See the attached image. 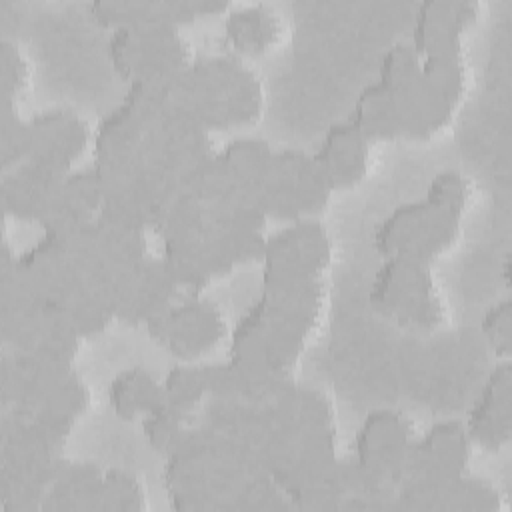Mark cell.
Listing matches in <instances>:
<instances>
[{
	"mask_svg": "<svg viewBox=\"0 0 512 512\" xmlns=\"http://www.w3.org/2000/svg\"><path fill=\"white\" fill-rule=\"evenodd\" d=\"M368 140L350 118L332 122L310 154L322 180L334 190L360 182L368 170Z\"/></svg>",
	"mask_w": 512,
	"mask_h": 512,
	"instance_id": "22",
	"label": "cell"
},
{
	"mask_svg": "<svg viewBox=\"0 0 512 512\" xmlns=\"http://www.w3.org/2000/svg\"><path fill=\"white\" fill-rule=\"evenodd\" d=\"M12 268L20 284L36 300L48 304L56 302L64 288L82 274L62 242L50 232H42V236L22 252H14Z\"/></svg>",
	"mask_w": 512,
	"mask_h": 512,
	"instance_id": "21",
	"label": "cell"
},
{
	"mask_svg": "<svg viewBox=\"0 0 512 512\" xmlns=\"http://www.w3.org/2000/svg\"><path fill=\"white\" fill-rule=\"evenodd\" d=\"M368 304L404 328H434L442 306L428 262L412 256H384L368 288Z\"/></svg>",
	"mask_w": 512,
	"mask_h": 512,
	"instance_id": "6",
	"label": "cell"
},
{
	"mask_svg": "<svg viewBox=\"0 0 512 512\" xmlns=\"http://www.w3.org/2000/svg\"><path fill=\"white\" fill-rule=\"evenodd\" d=\"M66 438L30 414L2 410L0 508L4 512L40 510L46 488L64 464Z\"/></svg>",
	"mask_w": 512,
	"mask_h": 512,
	"instance_id": "4",
	"label": "cell"
},
{
	"mask_svg": "<svg viewBox=\"0 0 512 512\" xmlns=\"http://www.w3.org/2000/svg\"><path fill=\"white\" fill-rule=\"evenodd\" d=\"M106 54L114 72L128 84L174 78L192 58L172 26H126L110 30Z\"/></svg>",
	"mask_w": 512,
	"mask_h": 512,
	"instance_id": "8",
	"label": "cell"
},
{
	"mask_svg": "<svg viewBox=\"0 0 512 512\" xmlns=\"http://www.w3.org/2000/svg\"><path fill=\"white\" fill-rule=\"evenodd\" d=\"M28 156L48 172L66 174L88 144L86 122L68 108H48L26 118Z\"/></svg>",
	"mask_w": 512,
	"mask_h": 512,
	"instance_id": "16",
	"label": "cell"
},
{
	"mask_svg": "<svg viewBox=\"0 0 512 512\" xmlns=\"http://www.w3.org/2000/svg\"><path fill=\"white\" fill-rule=\"evenodd\" d=\"M330 198L310 154L296 148L274 150L268 172L256 196L266 218L296 220L320 212Z\"/></svg>",
	"mask_w": 512,
	"mask_h": 512,
	"instance_id": "10",
	"label": "cell"
},
{
	"mask_svg": "<svg viewBox=\"0 0 512 512\" xmlns=\"http://www.w3.org/2000/svg\"><path fill=\"white\" fill-rule=\"evenodd\" d=\"M480 334L488 348L506 360L512 350V300L500 298L492 302L480 316Z\"/></svg>",
	"mask_w": 512,
	"mask_h": 512,
	"instance_id": "40",
	"label": "cell"
},
{
	"mask_svg": "<svg viewBox=\"0 0 512 512\" xmlns=\"http://www.w3.org/2000/svg\"><path fill=\"white\" fill-rule=\"evenodd\" d=\"M148 336L168 354L190 360L216 346L224 332V316L220 308L192 294L186 300L168 304L146 324Z\"/></svg>",
	"mask_w": 512,
	"mask_h": 512,
	"instance_id": "12",
	"label": "cell"
},
{
	"mask_svg": "<svg viewBox=\"0 0 512 512\" xmlns=\"http://www.w3.org/2000/svg\"><path fill=\"white\" fill-rule=\"evenodd\" d=\"M164 404L182 412L194 414L196 406L208 398L202 364H176L162 378Z\"/></svg>",
	"mask_w": 512,
	"mask_h": 512,
	"instance_id": "36",
	"label": "cell"
},
{
	"mask_svg": "<svg viewBox=\"0 0 512 512\" xmlns=\"http://www.w3.org/2000/svg\"><path fill=\"white\" fill-rule=\"evenodd\" d=\"M472 442L458 420H440L412 438L402 478H444L466 472Z\"/></svg>",
	"mask_w": 512,
	"mask_h": 512,
	"instance_id": "19",
	"label": "cell"
},
{
	"mask_svg": "<svg viewBox=\"0 0 512 512\" xmlns=\"http://www.w3.org/2000/svg\"><path fill=\"white\" fill-rule=\"evenodd\" d=\"M464 430L472 444L484 450H500L512 432V364L500 360L482 380L464 418Z\"/></svg>",
	"mask_w": 512,
	"mask_h": 512,
	"instance_id": "17",
	"label": "cell"
},
{
	"mask_svg": "<svg viewBox=\"0 0 512 512\" xmlns=\"http://www.w3.org/2000/svg\"><path fill=\"white\" fill-rule=\"evenodd\" d=\"M144 504V488L134 474L122 468L102 472L96 512H138Z\"/></svg>",
	"mask_w": 512,
	"mask_h": 512,
	"instance_id": "37",
	"label": "cell"
},
{
	"mask_svg": "<svg viewBox=\"0 0 512 512\" xmlns=\"http://www.w3.org/2000/svg\"><path fill=\"white\" fill-rule=\"evenodd\" d=\"M102 468L92 462L64 460L54 480L46 488L42 512H96Z\"/></svg>",
	"mask_w": 512,
	"mask_h": 512,
	"instance_id": "28",
	"label": "cell"
},
{
	"mask_svg": "<svg viewBox=\"0 0 512 512\" xmlns=\"http://www.w3.org/2000/svg\"><path fill=\"white\" fill-rule=\"evenodd\" d=\"M466 182L442 170L416 200L394 206L374 228L372 244L382 256H412L430 262L452 244L466 208Z\"/></svg>",
	"mask_w": 512,
	"mask_h": 512,
	"instance_id": "1",
	"label": "cell"
},
{
	"mask_svg": "<svg viewBox=\"0 0 512 512\" xmlns=\"http://www.w3.org/2000/svg\"><path fill=\"white\" fill-rule=\"evenodd\" d=\"M102 204V186L94 166L68 170L56 184L52 202L42 222L44 232H56L94 218Z\"/></svg>",
	"mask_w": 512,
	"mask_h": 512,
	"instance_id": "27",
	"label": "cell"
},
{
	"mask_svg": "<svg viewBox=\"0 0 512 512\" xmlns=\"http://www.w3.org/2000/svg\"><path fill=\"white\" fill-rule=\"evenodd\" d=\"M176 280L160 256H146L138 266L112 274L102 290L110 302L112 316L126 324H146L174 302Z\"/></svg>",
	"mask_w": 512,
	"mask_h": 512,
	"instance_id": "13",
	"label": "cell"
},
{
	"mask_svg": "<svg viewBox=\"0 0 512 512\" xmlns=\"http://www.w3.org/2000/svg\"><path fill=\"white\" fill-rule=\"evenodd\" d=\"M0 400L2 410L30 414L68 436L88 406V390L72 362L4 348Z\"/></svg>",
	"mask_w": 512,
	"mask_h": 512,
	"instance_id": "3",
	"label": "cell"
},
{
	"mask_svg": "<svg viewBox=\"0 0 512 512\" xmlns=\"http://www.w3.org/2000/svg\"><path fill=\"white\" fill-rule=\"evenodd\" d=\"M52 304L80 338L104 330L114 318L104 290L84 274H78Z\"/></svg>",
	"mask_w": 512,
	"mask_h": 512,
	"instance_id": "29",
	"label": "cell"
},
{
	"mask_svg": "<svg viewBox=\"0 0 512 512\" xmlns=\"http://www.w3.org/2000/svg\"><path fill=\"white\" fill-rule=\"evenodd\" d=\"M462 90V54L420 58L416 78L398 90H390L398 106L402 136L428 138L440 130L448 122Z\"/></svg>",
	"mask_w": 512,
	"mask_h": 512,
	"instance_id": "7",
	"label": "cell"
},
{
	"mask_svg": "<svg viewBox=\"0 0 512 512\" xmlns=\"http://www.w3.org/2000/svg\"><path fill=\"white\" fill-rule=\"evenodd\" d=\"M148 122L124 98L110 108L94 130V160L98 172L132 168L140 160Z\"/></svg>",
	"mask_w": 512,
	"mask_h": 512,
	"instance_id": "24",
	"label": "cell"
},
{
	"mask_svg": "<svg viewBox=\"0 0 512 512\" xmlns=\"http://www.w3.org/2000/svg\"><path fill=\"white\" fill-rule=\"evenodd\" d=\"M332 254L326 228L306 216L266 236L262 248V290L316 282Z\"/></svg>",
	"mask_w": 512,
	"mask_h": 512,
	"instance_id": "9",
	"label": "cell"
},
{
	"mask_svg": "<svg viewBox=\"0 0 512 512\" xmlns=\"http://www.w3.org/2000/svg\"><path fill=\"white\" fill-rule=\"evenodd\" d=\"M28 76L26 60L18 46L8 38L0 40V98L14 100Z\"/></svg>",
	"mask_w": 512,
	"mask_h": 512,
	"instance_id": "41",
	"label": "cell"
},
{
	"mask_svg": "<svg viewBox=\"0 0 512 512\" xmlns=\"http://www.w3.org/2000/svg\"><path fill=\"white\" fill-rule=\"evenodd\" d=\"M348 118L356 124L368 142L402 136L396 100L392 92L378 80L368 82L358 92Z\"/></svg>",
	"mask_w": 512,
	"mask_h": 512,
	"instance_id": "32",
	"label": "cell"
},
{
	"mask_svg": "<svg viewBox=\"0 0 512 512\" xmlns=\"http://www.w3.org/2000/svg\"><path fill=\"white\" fill-rule=\"evenodd\" d=\"M160 258L170 270L178 288H186L192 294H198L214 278L202 240V226L192 232L162 238Z\"/></svg>",
	"mask_w": 512,
	"mask_h": 512,
	"instance_id": "30",
	"label": "cell"
},
{
	"mask_svg": "<svg viewBox=\"0 0 512 512\" xmlns=\"http://www.w3.org/2000/svg\"><path fill=\"white\" fill-rule=\"evenodd\" d=\"M476 16L472 0H424L414 10L410 46L420 58L462 54V34Z\"/></svg>",
	"mask_w": 512,
	"mask_h": 512,
	"instance_id": "20",
	"label": "cell"
},
{
	"mask_svg": "<svg viewBox=\"0 0 512 512\" xmlns=\"http://www.w3.org/2000/svg\"><path fill=\"white\" fill-rule=\"evenodd\" d=\"M500 492L482 478L466 472L444 478H402L394 486V510L494 512Z\"/></svg>",
	"mask_w": 512,
	"mask_h": 512,
	"instance_id": "15",
	"label": "cell"
},
{
	"mask_svg": "<svg viewBox=\"0 0 512 512\" xmlns=\"http://www.w3.org/2000/svg\"><path fill=\"white\" fill-rule=\"evenodd\" d=\"M194 414H182L166 404L142 418V430L148 446L160 456L168 458L194 446L204 432L202 420H194Z\"/></svg>",
	"mask_w": 512,
	"mask_h": 512,
	"instance_id": "33",
	"label": "cell"
},
{
	"mask_svg": "<svg viewBox=\"0 0 512 512\" xmlns=\"http://www.w3.org/2000/svg\"><path fill=\"white\" fill-rule=\"evenodd\" d=\"M274 150L258 136H236L214 152L222 184V198H246L256 202ZM258 206V204H256Z\"/></svg>",
	"mask_w": 512,
	"mask_h": 512,
	"instance_id": "25",
	"label": "cell"
},
{
	"mask_svg": "<svg viewBox=\"0 0 512 512\" xmlns=\"http://www.w3.org/2000/svg\"><path fill=\"white\" fill-rule=\"evenodd\" d=\"M228 360L248 370H280L270 360L264 324L254 302L240 314L230 332Z\"/></svg>",
	"mask_w": 512,
	"mask_h": 512,
	"instance_id": "35",
	"label": "cell"
},
{
	"mask_svg": "<svg viewBox=\"0 0 512 512\" xmlns=\"http://www.w3.org/2000/svg\"><path fill=\"white\" fill-rule=\"evenodd\" d=\"M28 156V126L14 100L0 98V158L2 170L22 164Z\"/></svg>",
	"mask_w": 512,
	"mask_h": 512,
	"instance_id": "39",
	"label": "cell"
},
{
	"mask_svg": "<svg viewBox=\"0 0 512 512\" xmlns=\"http://www.w3.org/2000/svg\"><path fill=\"white\" fill-rule=\"evenodd\" d=\"M290 508L282 488L266 474L250 472L230 494L222 510H274Z\"/></svg>",
	"mask_w": 512,
	"mask_h": 512,
	"instance_id": "38",
	"label": "cell"
},
{
	"mask_svg": "<svg viewBox=\"0 0 512 512\" xmlns=\"http://www.w3.org/2000/svg\"><path fill=\"white\" fill-rule=\"evenodd\" d=\"M410 420L394 408L370 410L354 436V462L378 482L396 486L412 442Z\"/></svg>",
	"mask_w": 512,
	"mask_h": 512,
	"instance_id": "14",
	"label": "cell"
},
{
	"mask_svg": "<svg viewBox=\"0 0 512 512\" xmlns=\"http://www.w3.org/2000/svg\"><path fill=\"white\" fill-rule=\"evenodd\" d=\"M204 220L236 264L262 256L266 216L256 202L234 196L214 200L204 206Z\"/></svg>",
	"mask_w": 512,
	"mask_h": 512,
	"instance_id": "23",
	"label": "cell"
},
{
	"mask_svg": "<svg viewBox=\"0 0 512 512\" xmlns=\"http://www.w3.org/2000/svg\"><path fill=\"white\" fill-rule=\"evenodd\" d=\"M224 34L236 52L260 54L276 40L278 20L268 6L246 4L226 14Z\"/></svg>",
	"mask_w": 512,
	"mask_h": 512,
	"instance_id": "34",
	"label": "cell"
},
{
	"mask_svg": "<svg viewBox=\"0 0 512 512\" xmlns=\"http://www.w3.org/2000/svg\"><path fill=\"white\" fill-rule=\"evenodd\" d=\"M254 304L258 306L264 324L272 364L280 370H290L320 314V280L278 290H262Z\"/></svg>",
	"mask_w": 512,
	"mask_h": 512,
	"instance_id": "11",
	"label": "cell"
},
{
	"mask_svg": "<svg viewBox=\"0 0 512 512\" xmlns=\"http://www.w3.org/2000/svg\"><path fill=\"white\" fill-rule=\"evenodd\" d=\"M108 404L122 420L144 418L164 404L162 380L142 366L124 368L108 384Z\"/></svg>",
	"mask_w": 512,
	"mask_h": 512,
	"instance_id": "31",
	"label": "cell"
},
{
	"mask_svg": "<svg viewBox=\"0 0 512 512\" xmlns=\"http://www.w3.org/2000/svg\"><path fill=\"white\" fill-rule=\"evenodd\" d=\"M228 8L222 0H94L92 18L110 28L172 26L178 28L200 16H212Z\"/></svg>",
	"mask_w": 512,
	"mask_h": 512,
	"instance_id": "18",
	"label": "cell"
},
{
	"mask_svg": "<svg viewBox=\"0 0 512 512\" xmlns=\"http://www.w3.org/2000/svg\"><path fill=\"white\" fill-rule=\"evenodd\" d=\"M8 242L0 252V334L4 348L66 360L78 352L80 336L54 304L36 300L16 278Z\"/></svg>",
	"mask_w": 512,
	"mask_h": 512,
	"instance_id": "5",
	"label": "cell"
},
{
	"mask_svg": "<svg viewBox=\"0 0 512 512\" xmlns=\"http://www.w3.org/2000/svg\"><path fill=\"white\" fill-rule=\"evenodd\" d=\"M62 176L64 174L48 172L32 162H22L10 170H4L0 180V202L4 212L18 220L36 222L42 226L52 202V194Z\"/></svg>",
	"mask_w": 512,
	"mask_h": 512,
	"instance_id": "26",
	"label": "cell"
},
{
	"mask_svg": "<svg viewBox=\"0 0 512 512\" xmlns=\"http://www.w3.org/2000/svg\"><path fill=\"white\" fill-rule=\"evenodd\" d=\"M170 100L208 132L254 120L262 90L256 74L240 58L208 54L190 60L174 76Z\"/></svg>",
	"mask_w": 512,
	"mask_h": 512,
	"instance_id": "2",
	"label": "cell"
}]
</instances>
